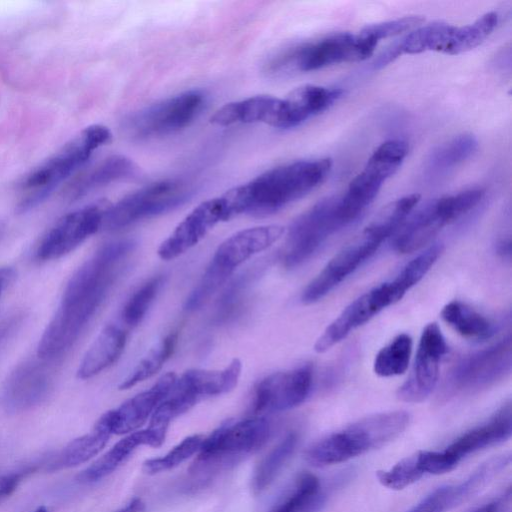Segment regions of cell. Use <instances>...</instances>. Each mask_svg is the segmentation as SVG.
Segmentation results:
<instances>
[{
	"label": "cell",
	"instance_id": "30",
	"mask_svg": "<svg viewBox=\"0 0 512 512\" xmlns=\"http://www.w3.org/2000/svg\"><path fill=\"white\" fill-rule=\"evenodd\" d=\"M241 368L240 360L235 358L223 370L190 369L184 372L181 378L201 399L205 396L227 393L234 389L240 377Z\"/></svg>",
	"mask_w": 512,
	"mask_h": 512
},
{
	"label": "cell",
	"instance_id": "46",
	"mask_svg": "<svg viewBox=\"0 0 512 512\" xmlns=\"http://www.w3.org/2000/svg\"><path fill=\"white\" fill-rule=\"evenodd\" d=\"M24 319L23 312H16L0 320V348L17 332Z\"/></svg>",
	"mask_w": 512,
	"mask_h": 512
},
{
	"label": "cell",
	"instance_id": "49",
	"mask_svg": "<svg viewBox=\"0 0 512 512\" xmlns=\"http://www.w3.org/2000/svg\"><path fill=\"white\" fill-rule=\"evenodd\" d=\"M502 502L500 500H495L489 503H486L480 507L473 509L470 512H500Z\"/></svg>",
	"mask_w": 512,
	"mask_h": 512
},
{
	"label": "cell",
	"instance_id": "11",
	"mask_svg": "<svg viewBox=\"0 0 512 512\" xmlns=\"http://www.w3.org/2000/svg\"><path fill=\"white\" fill-rule=\"evenodd\" d=\"M511 339L474 352L461 359L450 371L443 397L476 393L504 379L511 371Z\"/></svg>",
	"mask_w": 512,
	"mask_h": 512
},
{
	"label": "cell",
	"instance_id": "50",
	"mask_svg": "<svg viewBox=\"0 0 512 512\" xmlns=\"http://www.w3.org/2000/svg\"><path fill=\"white\" fill-rule=\"evenodd\" d=\"M498 253L503 257H510L511 254V243L510 240H503L497 245Z\"/></svg>",
	"mask_w": 512,
	"mask_h": 512
},
{
	"label": "cell",
	"instance_id": "45",
	"mask_svg": "<svg viewBox=\"0 0 512 512\" xmlns=\"http://www.w3.org/2000/svg\"><path fill=\"white\" fill-rule=\"evenodd\" d=\"M31 471H33V468L29 467L0 475V503L17 489L23 478Z\"/></svg>",
	"mask_w": 512,
	"mask_h": 512
},
{
	"label": "cell",
	"instance_id": "31",
	"mask_svg": "<svg viewBox=\"0 0 512 512\" xmlns=\"http://www.w3.org/2000/svg\"><path fill=\"white\" fill-rule=\"evenodd\" d=\"M442 319L461 336L472 340H487L495 333V325L486 316L458 300L447 303Z\"/></svg>",
	"mask_w": 512,
	"mask_h": 512
},
{
	"label": "cell",
	"instance_id": "7",
	"mask_svg": "<svg viewBox=\"0 0 512 512\" xmlns=\"http://www.w3.org/2000/svg\"><path fill=\"white\" fill-rule=\"evenodd\" d=\"M483 195L482 189H469L429 202L398 229L395 250L407 254L421 249L444 226L477 206Z\"/></svg>",
	"mask_w": 512,
	"mask_h": 512
},
{
	"label": "cell",
	"instance_id": "48",
	"mask_svg": "<svg viewBox=\"0 0 512 512\" xmlns=\"http://www.w3.org/2000/svg\"><path fill=\"white\" fill-rule=\"evenodd\" d=\"M144 509V503L139 498H134L125 507L116 512H141Z\"/></svg>",
	"mask_w": 512,
	"mask_h": 512
},
{
	"label": "cell",
	"instance_id": "1",
	"mask_svg": "<svg viewBox=\"0 0 512 512\" xmlns=\"http://www.w3.org/2000/svg\"><path fill=\"white\" fill-rule=\"evenodd\" d=\"M133 248L131 240L108 243L75 271L39 341V359L54 362L74 346L106 298Z\"/></svg>",
	"mask_w": 512,
	"mask_h": 512
},
{
	"label": "cell",
	"instance_id": "41",
	"mask_svg": "<svg viewBox=\"0 0 512 512\" xmlns=\"http://www.w3.org/2000/svg\"><path fill=\"white\" fill-rule=\"evenodd\" d=\"M376 475L383 486L393 490H401L421 479L424 473L419 466L416 453H414L388 470L377 471Z\"/></svg>",
	"mask_w": 512,
	"mask_h": 512
},
{
	"label": "cell",
	"instance_id": "40",
	"mask_svg": "<svg viewBox=\"0 0 512 512\" xmlns=\"http://www.w3.org/2000/svg\"><path fill=\"white\" fill-rule=\"evenodd\" d=\"M202 441L203 437L201 435L189 436L163 457L149 459L144 462L143 470L148 474H156L175 468L198 452Z\"/></svg>",
	"mask_w": 512,
	"mask_h": 512
},
{
	"label": "cell",
	"instance_id": "8",
	"mask_svg": "<svg viewBox=\"0 0 512 512\" xmlns=\"http://www.w3.org/2000/svg\"><path fill=\"white\" fill-rule=\"evenodd\" d=\"M347 224L340 209V195L326 197L298 216L291 224L283 264L294 268L310 259L326 240Z\"/></svg>",
	"mask_w": 512,
	"mask_h": 512
},
{
	"label": "cell",
	"instance_id": "38",
	"mask_svg": "<svg viewBox=\"0 0 512 512\" xmlns=\"http://www.w3.org/2000/svg\"><path fill=\"white\" fill-rule=\"evenodd\" d=\"M408 150V144L403 140L385 141L375 149L365 167L386 181L398 170L406 158Z\"/></svg>",
	"mask_w": 512,
	"mask_h": 512
},
{
	"label": "cell",
	"instance_id": "5",
	"mask_svg": "<svg viewBox=\"0 0 512 512\" xmlns=\"http://www.w3.org/2000/svg\"><path fill=\"white\" fill-rule=\"evenodd\" d=\"M377 45L359 32L332 33L277 53L266 64V71L269 74L280 75L296 71H314L343 62L361 61L370 57Z\"/></svg>",
	"mask_w": 512,
	"mask_h": 512
},
{
	"label": "cell",
	"instance_id": "47",
	"mask_svg": "<svg viewBox=\"0 0 512 512\" xmlns=\"http://www.w3.org/2000/svg\"><path fill=\"white\" fill-rule=\"evenodd\" d=\"M14 277H15V271L12 268H10V267H1L0 268V298L3 295L4 291L12 283Z\"/></svg>",
	"mask_w": 512,
	"mask_h": 512
},
{
	"label": "cell",
	"instance_id": "22",
	"mask_svg": "<svg viewBox=\"0 0 512 512\" xmlns=\"http://www.w3.org/2000/svg\"><path fill=\"white\" fill-rule=\"evenodd\" d=\"M386 306L375 287L353 300L317 339L314 349L324 353L350 332L368 322Z\"/></svg>",
	"mask_w": 512,
	"mask_h": 512
},
{
	"label": "cell",
	"instance_id": "35",
	"mask_svg": "<svg viewBox=\"0 0 512 512\" xmlns=\"http://www.w3.org/2000/svg\"><path fill=\"white\" fill-rule=\"evenodd\" d=\"M178 340V333L168 334L158 342L140 360L131 373L119 385L120 390H126L156 374L163 364L173 354Z\"/></svg>",
	"mask_w": 512,
	"mask_h": 512
},
{
	"label": "cell",
	"instance_id": "25",
	"mask_svg": "<svg viewBox=\"0 0 512 512\" xmlns=\"http://www.w3.org/2000/svg\"><path fill=\"white\" fill-rule=\"evenodd\" d=\"M280 107V98L258 95L223 105L210 121L218 126L261 122L277 128Z\"/></svg>",
	"mask_w": 512,
	"mask_h": 512
},
{
	"label": "cell",
	"instance_id": "14",
	"mask_svg": "<svg viewBox=\"0 0 512 512\" xmlns=\"http://www.w3.org/2000/svg\"><path fill=\"white\" fill-rule=\"evenodd\" d=\"M107 207L94 204L64 215L42 238L37 259L54 260L73 251L99 230Z\"/></svg>",
	"mask_w": 512,
	"mask_h": 512
},
{
	"label": "cell",
	"instance_id": "34",
	"mask_svg": "<svg viewBox=\"0 0 512 512\" xmlns=\"http://www.w3.org/2000/svg\"><path fill=\"white\" fill-rule=\"evenodd\" d=\"M477 146L478 141L474 135H458L432 151L427 159V171L432 174L444 173L471 157Z\"/></svg>",
	"mask_w": 512,
	"mask_h": 512
},
{
	"label": "cell",
	"instance_id": "15",
	"mask_svg": "<svg viewBox=\"0 0 512 512\" xmlns=\"http://www.w3.org/2000/svg\"><path fill=\"white\" fill-rule=\"evenodd\" d=\"M312 382L313 368L310 364L273 373L256 385L252 409L254 413H262L294 408L308 397Z\"/></svg>",
	"mask_w": 512,
	"mask_h": 512
},
{
	"label": "cell",
	"instance_id": "39",
	"mask_svg": "<svg viewBox=\"0 0 512 512\" xmlns=\"http://www.w3.org/2000/svg\"><path fill=\"white\" fill-rule=\"evenodd\" d=\"M162 283L163 277L155 276L132 294L122 311V320L127 326L134 327L142 321Z\"/></svg>",
	"mask_w": 512,
	"mask_h": 512
},
{
	"label": "cell",
	"instance_id": "28",
	"mask_svg": "<svg viewBox=\"0 0 512 512\" xmlns=\"http://www.w3.org/2000/svg\"><path fill=\"white\" fill-rule=\"evenodd\" d=\"M112 435L107 418L103 414L93 430L70 441L50 463V470L78 466L96 456L107 444Z\"/></svg>",
	"mask_w": 512,
	"mask_h": 512
},
{
	"label": "cell",
	"instance_id": "16",
	"mask_svg": "<svg viewBox=\"0 0 512 512\" xmlns=\"http://www.w3.org/2000/svg\"><path fill=\"white\" fill-rule=\"evenodd\" d=\"M53 383L48 362L39 358L25 361L8 376L1 397L2 406L12 413L29 410L46 400Z\"/></svg>",
	"mask_w": 512,
	"mask_h": 512
},
{
	"label": "cell",
	"instance_id": "29",
	"mask_svg": "<svg viewBox=\"0 0 512 512\" xmlns=\"http://www.w3.org/2000/svg\"><path fill=\"white\" fill-rule=\"evenodd\" d=\"M326 500L327 492L322 489L318 477L304 472L297 476L269 512H319Z\"/></svg>",
	"mask_w": 512,
	"mask_h": 512
},
{
	"label": "cell",
	"instance_id": "18",
	"mask_svg": "<svg viewBox=\"0 0 512 512\" xmlns=\"http://www.w3.org/2000/svg\"><path fill=\"white\" fill-rule=\"evenodd\" d=\"M284 232L280 225L257 226L236 232L219 245L210 263L231 276L235 268L270 247Z\"/></svg>",
	"mask_w": 512,
	"mask_h": 512
},
{
	"label": "cell",
	"instance_id": "33",
	"mask_svg": "<svg viewBox=\"0 0 512 512\" xmlns=\"http://www.w3.org/2000/svg\"><path fill=\"white\" fill-rule=\"evenodd\" d=\"M297 443V433L290 432L260 460L252 478L254 493H261L271 485L292 456Z\"/></svg>",
	"mask_w": 512,
	"mask_h": 512
},
{
	"label": "cell",
	"instance_id": "51",
	"mask_svg": "<svg viewBox=\"0 0 512 512\" xmlns=\"http://www.w3.org/2000/svg\"><path fill=\"white\" fill-rule=\"evenodd\" d=\"M34 512H47V509L45 507H39Z\"/></svg>",
	"mask_w": 512,
	"mask_h": 512
},
{
	"label": "cell",
	"instance_id": "10",
	"mask_svg": "<svg viewBox=\"0 0 512 512\" xmlns=\"http://www.w3.org/2000/svg\"><path fill=\"white\" fill-rule=\"evenodd\" d=\"M191 193L190 186L178 179H165L148 184L108 206L102 225L116 230L168 212L186 202Z\"/></svg>",
	"mask_w": 512,
	"mask_h": 512
},
{
	"label": "cell",
	"instance_id": "2",
	"mask_svg": "<svg viewBox=\"0 0 512 512\" xmlns=\"http://www.w3.org/2000/svg\"><path fill=\"white\" fill-rule=\"evenodd\" d=\"M331 167L330 158L291 162L234 187L223 196L232 217L241 213L257 216L271 214L319 186L327 178Z\"/></svg>",
	"mask_w": 512,
	"mask_h": 512
},
{
	"label": "cell",
	"instance_id": "44",
	"mask_svg": "<svg viewBox=\"0 0 512 512\" xmlns=\"http://www.w3.org/2000/svg\"><path fill=\"white\" fill-rule=\"evenodd\" d=\"M251 276L252 273L242 274L227 288L221 298L218 308V318H226L234 311L235 305L240 301L243 291L247 286V282L251 279Z\"/></svg>",
	"mask_w": 512,
	"mask_h": 512
},
{
	"label": "cell",
	"instance_id": "4",
	"mask_svg": "<svg viewBox=\"0 0 512 512\" xmlns=\"http://www.w3.org/2000/svg\"><path fill=\"white\" fill-rule=\"evenodd\" d=\"M111 138V131L104 125L93 124L84 128L25 176L21 183L24 195L17 211L25 213L45 201L64 179L90 158L94 150L109 143Z\"/></svg>",
	"mask_w": 512,
	"mask_h": 512
},
{
	"label": "cell",
	"instance_id": "27",
	"mask_svg": "<svg viewBox=\"0 0 512 512\" xmlns=\"http://www.w3.org/2000/svg\"><path fill=\"white\" fill-rule=\"evenodd\" d=\"M127 332L118 325L109 324L102 329L85 353L77 376L89 379L111 366L122 354Z\"/></svg>",
	"mask_w": 512,
	"mask_h": 512
},
{
	"label": "cell",
	"instance_id": "26",
	"mask_svg": "<svg viewBox=\"0 0 512 512\" xmlns=\"http://www.w3.org/2000/svg\"><path fill=\"white\" fill-rule=\"evenodd\" d=\"M136 164L124 155H111L77 177L66 190L69 201H76L110 183L131 177Z\"/></svg>",
	"mask_w": 512,
	"mask_h": 512
},
{
	"label": "cell",
	"instance_id": "9",
	"mask_svg": "<svg viewBox=\"0 0 512 512\" xmlns=\"http://www.w3.org/2000/svg\"><path fill=\"white\" fill-rule=\"evenodd\" d=\"M396 231L374 218L365 229L338 252L306 286L301 300L312 304L331 292L345 278L369 259L381 244Z\"/></svg>",
	"mask_w": 512,
	"mask_h": 512
},
{
	"label": "cell",
	"instance_id": "43",
	"mask_svg": "<svg viewBox=\"0 0 512 512\" xmlns=\"http://www.w3.org/2000/svg\"><path fill=\"white\" fill-rule=\"evenodd\" d=\"M416 457L424 475L450 472L460 462L445 449L442 451L420 450L416 452Z\"/></svg>",
	"mask_w": 512,
	"mask_h": 512
},
{
	"label": "cell",
	"instance_id": "3",
	"mask_svg": "<svg viewBox=\"0 0 512 512\" xmlns=\"http://www.w3.org/2000/svg\"><path fill=\"white\" fill-rule=\"evenodd\" d=\"M409 420L405 411L367 416L312 444L305 459L316 467L345 462L392 441L407 428Z\"/></svg>",
	"mask_w": 512,
	"mask_h": 512
},
{
	"label": "cell",
	"instance_id": "13",
	"mask_svg": "<svg viewBox=\"0 0 512 512\" xmlns=\"http://www.w3.org/2000/svg\"><path fill=\"white\" fill-rule=\"evenodd\" d=\"M448 352V345L437 323L425 326L417 348L412 371L399 387L397 397L404 402L420 403L435 388L440 362Z\"/></svg>",
	"mask_w": 512,
	"mask_h": 512
},
{
	"label": "cell",
	"instance_id": "12",
	"mask_svg": "<svg viewBox=\"0 0 512 512\" xmlns=\"http://www.w3.org/2000/svg\"><path fill=\"white\" fill-rule=\"evenodd\" d=\"M205 101V95L200 90L181 92L136 112L128 119L126 129L137 139L178 132L198 117Z\"/></svg>",
	"mask_w": 512,
	"mask_h": 512
},
{
	"label": "cell",
	"instance_id": "32",
	"mask_svg": "<svg viewBox=\"0 0 512 512\" xmlns=\"http://www.w3.org/2000/svg\"><path fill=\"white\" fill-rule=\"evenodd\" d=\"M498 24L496 12H487L473 23L464 26H451L442 53L457 55L469 51L483 43Z\"/></svg>",
	"mask_w": 512,
	"mask_h": 512
},
{
	"label": "cell",
	"instance_id": "42",
	"mask_svg": "<svg viewBox=\"0 0 512 512\" xmlns=\"http://www.w3.org/2000/svg\"><path fill=\"white\" fill-rule=\"evenodd\" d=\"M424 18L419 15L404 16L393 20L367 25L359 33L378 44L382 39L390 38L421 26Z\"/></svg>",
	"mask_w": 512,
	"mask_h": 512
},
{
	"label": "cell",
	"instance_id": "24",
	"mask_svg": "<svg viewBox=\"0 0 512 512\" xmlns=\"http://www.w3.org/2000/svg\"><path fill=\"white\" fill-rule=\"evenodd\" d=\"M511 434V404L507 403L488 422L465 432L445 450L461 461L470 454L509 439Z\"/></svg>",
	"mask_w": 512,
	"mask_h": 512
},
{
	"label": "cell",
	"instance_id": "19",
	"mask_svg": "<svg viewBox=\"0 0 512 512\" xmlns=\"http://www.w3.org/2000/svg\"><path fill=\"white\" fill-rule=\"evenodd\" d=\"M173 372L164 374L149 390L105 413L112 434H127L141 427L166 398L176 382Z\"/></svg>",
	"mask_w": 512,
	"mask_h": 512
},
{
	"label": "cell",
	"instance_id": "21",
	"mask_svg": "<svg viewBox=\"0 0 512 512\" xmlns=\"http://www.w3.org/2000/svg\"><path fill=\"white\" fill-rule=\"evenodd\" d=\"M343 94L339 88L306 84L292 90L284 99L277 128H292L331 107Z\"/></svg>",
	"mask_w": 512,
	"mask_h": 512
},
{
	"label": "cell",
	"instance_id": "36",
	"mask_svg": "<svg viewBox=\"0 0 512 512\" xmlns=\"http://www.w3.org/2000/svg\"><path fill=\"white\" fill-rule=\"evenodd\" d=\"M412 352V338L402 333L396 336L376 355L373 369L381 377L403 374L409 365Z\"/></svg>",
	"mask_w": 512,
	"mask_h": 512
},
{
	"label": "cell",
	"instance_id": "17",
	"mask_svg": "<svg viewBox=\"0 0 512 512\" xmlns=\"http://www.w3.org/2000/svg\"><path fill=\"white\" fill-rule=\"evenodd\" d=\"M232 217L224 196L209 199L194 208L158 248L163 260L177 258L195 246L219 222Z\"/></svg>",
	"mask_w": 512,
	"mask_h": 512
},
{
	"label": "cell",
	"instance_id": "20",
	"mask_svg": "<svg viewBox=\"0 0 512 512\" xmlns=\"http://www.w3.org/2000/svg\"><path fill=\"white\" fill-rule=\"evenodd\" d=\"M509 462L507 456L494 457L479 466L465 481L433 490L408 512H446L467 500Z\"/></svg>",
	"mask_w": 512,
	"mask_h": 512
},
{
	"label": "cell",
	"instance_id": "6",
	"mask_svg": "<svg viewBox=\"0 0 512 512\" xmlns=\"http://www.w3.org/2000/svg\"><path fill=\"white\" fill-rule=\"evenodd\" d=\"M270 424L265 418H250L223 424L203 438L198 455L190 467L193 476H210L260 449L270 437Z\"/></svg>",
	"mask_w": 512,
	"mask_h": 512
},
{
	"label": "cell",
	"instance_id": "23",
	"mask_svg": "<svg viewBox=\"0 0 512 512\" xmlns=\"http://www.w3.org/2000/svg\"><path fill=\"white\" fill-rule=\"evenodd\" d=\"M166 432V429L149 426L147 429L127 435L89 467L83 470L78 475V479L81 482L90 483L108 476L115 471L138 446H161L165 441Z\"/></svg>",
	"mask_w": 512,
	"mask_h": 512
},
{
	"label": "cell",
	"instance_id": "37",
	"mask_svg": "<svg viewBox=\"0 0 512 512\" xmlns=\"http://www.w3.org/2000/svg\"><path fill=\"white\" fill-rule=\"evenodd\" d=\"M442 250V245L430 246L408 262L398 275L389 281L400 299L426 275L441 255Z\"/></svg>",
	"mask_w": 512,
	"mask_h": 512
}]
</instances>
